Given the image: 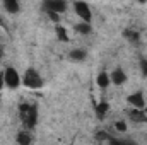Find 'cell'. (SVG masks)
Here are the masks:
<instances>
[{"label": "cell", "instance_id": "4fadbf2b", "mask_svg": "<svg viewBox=\"0 0 147 145\" xmlns=\"http://www.w3.org/2000/svg\"><path fill=\"white\" fill-rule=\"evenodd\" d=\"M57 36H58V39L60 41H63V43H67L69 41V36H67V31H65V28L63 26H57Z\"/></svg>", "mask_w": 147, "mask_h": 145}, {"label": "cell", "instance_id": "277c9868", "mask_svg": "<svg viewBox=\"0 0 147 145\" xmlns=\"http://www.w3.org/2000/svg\"><path fill=\"white\" fill-rule=\"evenodd\" d=\"M45 9L48 10V14H60L67 9V3L63 0H48L45 3Z\"/></svg>", "mask_w": 147, "mask_h": 145}, {"label": "cell", "instance_id": "9c48e42d", "mask_svg": "<svg viewBox=\"0 0 147 145\" xmlns=\"http://www.w3.org/2000/svg\"><path fill=\"white\" fill-rule=\"evenodd\" d=\"M16 140H17L19 145H29L31 142H33V138H31V135H29L28 132H19Z\"/></svg>", "mask_w": 147, "mask_h": 145}, {"label": "cell", "instance_id": "ffe728a7", "mask_svg": "<svg viewBox=\"0 0 147 145\" xmlns=\"http://www.w3.org/2000/svg\"><path fill=\"white\" fill-rule=\"evenodd\" d=\"M140 68H142V73L147 77V60H142L140 62Z\"/></svg>", "mask_w": 147, "mask_h": 145}, {"label": "cell", "instance_id": "5b68a950", "mask_svg": "<svg viewBox=\"0 0 147 145\" xmlns=\"http://www.w3.org/2000/svg\"><path fill=\"white\" fill-rule=\"evenodd\" d=\"M74 7H75V12L79 14V17H80L84 22L89 24V21H91V9H89V5L84 3V2H75Z\"/></svg>", "mask_w": 147, "mask_h": 145}, {"label": "cell", "instance_id": "cb8c5ba5", "mask_svg": "<svg viewBox=\"0 0 147 145\" xmlns=\"http://www.w3.org/2000/svg\"><path fill=\"white\" fill-rule=\"evenodd\" d=\"M0 26H5V22H3V21H2V19H0Z\"/></svg>", "mask_w": 147, "mask_h": 145}, {"label": "cell", "instance_id": "8992f818", "mask_svg": "<svg viewBox=\"0 0 147 145\" xmlns=\"http://www.w3.org/2000/svg\"><path fill=\"white\" fill-rule=\"evenodd\" d=\"M128 103H130V104H132L135 109H144V104H146L142 92H135V94L128 96Z\"/></svg>", "mask_w": 147, "mask_h": 145}, {"label": "cell", "instance_id": "9a60e30c", "mask_svg": "<svg viewBox=\"0 0 147 145\" xmlns=\"http://www.w3.org/2000/svg\"><path fill=\"white\" fill-rule=\"evenodd\" d=\"M70 56H72V60H84L86 58V51L84 50H74V51H70Z\"/></svg>", "mask_w": 147, "mask_h": 145}, {"label": "cell", "instance_id": "603a6c76", "mask_svg": "<svg viewBox=\"0 0 147 145\" xmlns=\"http://www.w3.org/2000/svg\"><path fill=\"white\" fill-rule=\"evenodd\" d=\"M2 56H3V50L0 48V58H2Z\"/></svg>", "mask_w": 147, "mask_h": 145}, {"label": "cell", "instance_id": "ac0fdd59", "mask_svg": "<svg viewBox=\"0 0 147 145\" xmlns=\"http://www.w3.org/2000/svg\"><path fill=\"white\" fill-rule=\"evenodd\" d=\"M115 128H116L120 133H125V132L128 130V126L125 125V121H116V123H115Z\"/></svg>", "mask_w": 147, "mask_h": 145}, {"label": "cell", "instance_id": "30bf717a", "mask_svg": "<svg viewBox=\"0 0 147 145\" xmlns=\"http://www.w3.org/2000/svg\"><path fill=\"white\" fill-rule=\"evenodd\" d=\"M96 82H98V85H99L101 89H106V87L110 85V75H108L106 72H101L99 75H98Z\"/></svg>", "mask_w": 147, "mask_h": 145}, {"label": "cell", "instance_id": "5bb4252c", "mask_svg": "<svg viewBox=\"0 0 147 145\" xmlns=\"http://www.w3.org/2000/svg\"><path fill=\"white\" fill-rule=\"evenodd\" d=\"M3 5H5V9H7L9 12H12V14H14V12H19V3L14 2V0H7Z\"/></svg>", "mask_w": 147, "mask_h": 145}, {"label": "cell", "instance_id": "ba28073f", "mask_svg": "<svg viewBox=\"0 0 147 145\" xmlns=\"http://www.w3.org/2000/svg\"><path fill=\"white\" fill-rule=\"evenodd\" d=\"M110 80L111 82H115L116 85H121L125 80H127V75L123 70H120V68H116V70H113V73L110 75Z\"/></svg>", "mask_w": 147, "mask_h": 145}, {"label": "cell", "instance_id": "6da1fadb", "mask_svg": "<svg viewBox=\"0 0 147 145\" xmlns=\"http://www.w3.org/2000/svg\"><path fill=\"white\" fill-rule=\"evenodd\" d=\"M19 114H21V119L24 123L26 128H33L36 125L38 119V111L34 106H29V104H21L19 106Z\"/></svg>", "mask_w": 147, "mask_h": 145}, {"label": "cell", "instance_id": "7c38bea8", "mask_svg": "<svg viewBox=\"0 0 147 145\" xmlns=\"http://www.w3.org/2000/svg\"><path fill=\"white\" fill-rule=\"evenodd\" d=\"M108 142H110V145H137L134 140H128V138H125V140H118V138H113V137L108 138Z\"/></svg>", "mask_w": 147, "mask_h": 145}, {"label": "cell", "instance_id": "d4e9b609", "mask_svg": "<svg viewBox=\"0 0 147 145\" xmlns=\"http://www.w3.org/2000/svg\"><path fill=\"white\" fill-rule=\"evenodd\" d=\"M142 111H144V113H146V114H147V108H146V109H142Z\"/></svg>", "mask_w": 147, "mask_h": 145}, {"label": "cell", "instance_id": "3957f363", "mask_svg": "<svg viewBox=\"0 0 147 145\" xmlns=\"http://www.w3.org/2000/svg\"><path fill=\"white\" fill-rule=\"evenodd\" d=\"M3 80H5V85L10 87V89H16V87H19V84H21L19 73L16 72V68H12V67H7V68H5V72H3Z\"/></svg>", "mask_w": 147, "mask_h": 145}, {"label": "cell", "instance_id": "e0dca14e", "mask_svg": "<svg viewBox=\"0 0 147 145\" xmlns=\"http://www.w3.org/2000/svg\"><path fill=\"white\" fill-rule=\"evenodd\" d=\"M123 34H125V38H128V39H130V41H134V43H137V41H139V33H137V31L127 29Z\"/></svg>", "mask_w": 147, "mask_h": 145}, {"label": "cell", "instance_id": "7402d4cb", "mask_svg": "<svg viewBox=\"0 0 147 145\" xmlns=\"http://www.w3.org/2000/svg\"><path fill=\"white\" fill-rule=\"evenodd\" d=\"M5 85V80H3V73H0V89Z\"/></svg>", "mask_w": 147, "mask_h": 145}, {"label": "cell", "instance_id": "7a4b0ae2", "mask_svg": "<svg viewBox=\"0 0 147 145\" xmlns=\"http://www.w3.org/2000/svg\"><path fill=\"white\" fill-rule=\"evenodd\" d=\"M22 84L26 87H29V89H39L43 85V80H41V77H39V73L36 70L28 68L26 73H24V77H22Z\"/></svg>", "mask_w": 147, "mask_h": 145}, {"label": "cell", "instance_id": "44dd1931", "mask_svg": "<svg viewBox=\"0 0 147 145\" xmlns=\"http://www.w3.org/2000/svg\"><path fill=\"white\" fill-rule=\"evenodd\" d=\"M50 19H51L53 22H58V14H50Z\"/></svg>", "mask_w": 147, "mask_h": 145}, {"label": "cell", "instance_id": "d6986e66", "mask_svg": "<svg viewBox=\"0 0 147 145\" xmlns=\"http://www.w3.org/2000/svg\"><path fill=\"white\" fill-rule=\"evenodd\" d=\"M96 138H98V140H108L110 137H108L106 132H98V133H96Z\"/></svg>", "mask_w": 147, "mask_h": 145}, {"label": "cell", "instance_id": "2e32d148", "mask_svg": "<svg viewBox=\"0 0 147 145\" xmlns=\"http://www.w3.org/2000/svg\"><path fill=\"white\" fill-rule=\"evenodd\" d=\"M75 29H77L79 33H82V34H89V33H91V26H89L87 22H82V24H77V26H75Z\"/></svg>", "mask_w": 147, "mask_h": 145}, {"label": "cell", "instance_id": "52a82bcc", "mask_svg": "<svg viewBox=\"0 0 147 145\" xmlns=\"http://www.w3.org/2000/svg\"><path fill=\"white\" fill-rule=\"evenodd\" d=\"M128 118L137 121V123H147V114L142 111V109H132L128 113Z\"/></svg>", "mask_w": 147, "mask_h": 145}, {"label": "cell", "instance_id": "8fae6325", "mask_svg": "<svg viewBox=\"0 0 147 145\" xmlns=\"http://www.w3.org/2000/svg\"><path fill=\"white\" fill-rule=\"evenodd\" d=\"M108 109H110L108 103H99V104L96 106V116H98V118H105L106 113H108Z\"/></svg>", "mask_w": 147, "mask_h": 145}]
</instances>
